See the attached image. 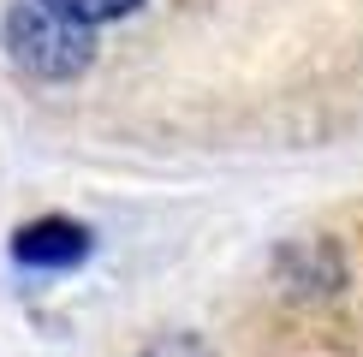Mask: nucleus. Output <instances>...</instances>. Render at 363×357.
I'll list each match as a JSON object with an SVG mask.
<instances>
[{
    "label": "nucleus",
    "instance_id": "1",
    "mask_svg": "<svg viewBox=\"0 0 363 357\" xmlns=\"http://www.w3.org/2000/svg\"><path fill=\"white\" fill-rule=\"evenodd\" d=\"M6 54L24 78L66 84V78H84L89 72L96 42H89V24H78L72 12L48 6V0H18L6 12Z\"/></svg>",
    "mask_w": 363,
    "mask_h": 357
},
{
    "label": "nucleus",
    "instance_id": "3",
    "mask_svg": "<svg viewBox=\"0 0 363 357\" xmlns=\"http://www.w3.org/2000/svg\"><path fill=\"white\" fill-rule=\"evenodd\" d=\"M48 6H60V12H72L78 24H113V18H131V12L143 6V0H48Z\"/></svg>",
    "mask_w": 363,
    "mask_h": 357
},
{
    "label": "nucleus",
    "instance_id": "2",
    "mask_svg": "<svg viewBox=\"0 0 363 357\" xmlns=\"http://www.w3.org/2000/svg\"><path fill=\"white\" fill-rule=\"evenodd\" d=\"M12 256L24 268H78L89 256V232L72 220H36V227H18Z\"/></svg>",
    "mask_w": 363,
    "mask_h": 357
}]
</instances>
